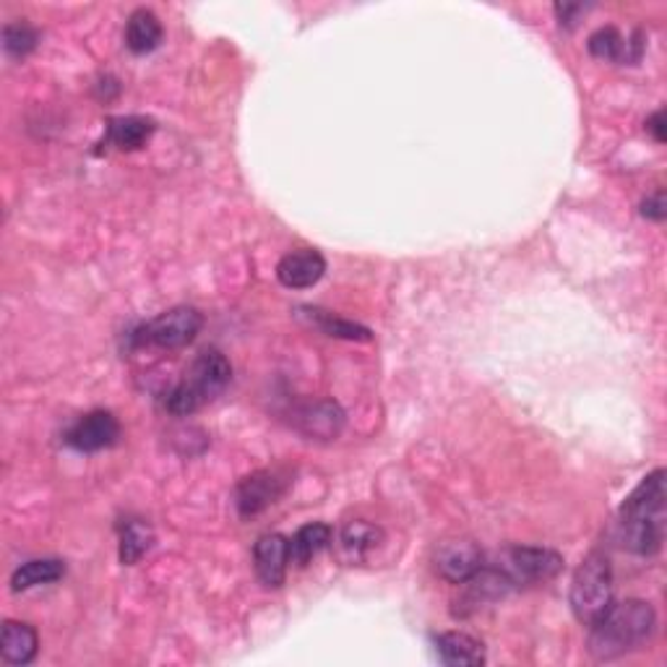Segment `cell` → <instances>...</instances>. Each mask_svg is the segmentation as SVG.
Returning a JSON list of instances; mask_svg holds the SVG:
<instances>
[{"instance_id": "obj_6", "label": "cell", "mask_w": 667, "mask_h": 667, "mask_svg": "<svg viewBox=\"0 0 667 667\" xmlns=\"http://www.w3.org/2000/svg\"><path fill=\"white\" fill-rule=\"evenodd\" d=\"M202 326V313L189 308V305H178V308H170L162 316H157L155 322L146 324L138 342L162 347V350H180V347L191 344L198 337Z\"/></svg>"}, {"instance_id": "obj_22", "label": "cell", "mask_w": 667, "mask_h": 667, "mask_svg": "<svg viewBox=\"0 0 667 667\" xmlns=\"http://www.w3.org/2000/svg\"><path fill=\"white\" fill-rule=\"evenodd\" d=\"M384 539V532L378 530V526H373L368 522H350L342 530V545L347 553H352V556H365V553L376 548L378 543Z\"/></svg>"}, {"instance_id": "obj_13", "label": "cell", "mask_w": 667, "mask_h": 667, "mask_svg": "<svg viewBox=\"0 0 667 667\" xmlns=\"http://www.w3.org/2000/svg\"><path fill=\"white\" fill-rule=\"evenodd\" d=\"M644 43L642 35L623 37L616 26H603L590 37V52L599 60H613V63H639Z\"/></svg>"}, {"instance_id": "obj_23", "label": "cell", "mask_w": 667, "mask_h": 667, "mask_svg": "<svg viewBox=\"0 0 667 667\" xmlns=\"http://www.w3.org/2000/svg\"><path fill=\"white\" fill-rule=\"evenodd\" d=\"M3 48L13 58L29 56L37 48V32L29 24H9L3 29Z\"/></svg>"}, {"instance_id": "obj_24", "label": "cell", "mask_w": 667, "mask_h": 667, "mask_svg": "<svg viewBox=\"0 0 667 667\" xmlns=\"http://www.w3.org/2000/svg\"><path fill=\"white\" fill-rule=\"evenodd\" d=\"M642 215L646 219H652V222H663L667 209H665V191L652 193V196H646L642 202Z\"/></svg>"}, {"instance_id": "obj_9", "label": "cell", "mask_w": 667, "mask_h": 667, "mask_svg": "<svg viewBox=\"0 0 667 667\" xmlns=\"http://www.w3.org/2000/svg\"><path fill=\"white\" fill-rule=\"evenodd\" d=\"M433 563L446 582L462 584L483 566V550L472 539H446L438 545Z\"/></svg>"}, {"instance_id": "obj_4", "label": "cell", "mask_w": 667, "mask_h": 667, "mask_svg": "<svg viewBox=\"0 0 667 667\" xmlns=\"http://www.w3.org/2000/svg\"><path fill=\"white\" fill-rule=\"evenodd\" d=\"M613 605V571L603 553H592L573 573L571 610L579 623L592 626Z\"/></svg>"}, {"instance_id": "obj_14", "label": "cell", "mask_w": 667, "mask_h": 667, "mask_svg": "<svg viewBox=\"0 0 667 667\" xmlns=\"http://www.w3.org/2000/svg\"><path fill=\"white\" fill-rule=\"evenodd\" d=\"M436 652L444 665L451 667H480L485 663L483 642L462 631L438 633L436 636Z\"/></svg>"}, {"instance_id": "obj_5", "label": "cell", "mask_w": 667, "mask_h": 667, "mask_svg": "<svg viewBox=\"0 0 667 667\" xmlns=\"http://www.w3.org/2000/svg\"><path fill=\"white\" fill-rule=\"evenodd\" d=\"M498 569L509 579L511 586L550 582L563 569V558L548 548H509L500 553Z\"/></svg>"}, {"instance_id": "obj_25", "label": "cell", "mask_w": 667, "mask_h": 667, "mask_svg": "<svg viewBox=\"0 0 667 667\" xmlns=\"http://www.w3.org/2000/svg\"><path fill=\"white\" fill-rule=\"evenodd\" d=\"M584 11V5H573V3H563V5H556V16L560 19V24H566V26H573L577 24V16L579 13Z\"/></svg>"}, {"instance_id": "obj_1", "label": "cell", "mask_w": 667, "mask_h": 667, "mask_svg": "<svg viewBox=\"0 0 667 667\" xmlns=\"http://www.w3.org/2000/svg\"><path fill=\"white\" fill-rule=\"evenodd\" d=\"M665 498V470H655L620 506V543L636 556H655L663 548Z\"/></svg>"}, {"instance_id": "obj_7", "label": "cell", "mask_w": 667, "mask_h": 667, "mask_svg": "<svg viewBox=\"0 0 667 667\" xmlns=\"http://www.w3.org/2000/svg\"><path fill=\"white\" fill-rule=\"evenodd\" d=\"M287 485H290V477L279 470H262L240 480L235 490V506L240 517H256V513L275 506L284 496Z\"/></svg>"}, {"instance_id": "obj_3", "label": "cell", "mask_w": 667, "mask_h": 667, "mask_svg": "<svg viewBox=\"0 0 667 667\" xmlns=\"http://www.w3.org/2000/svg\"><path fill=\"white\" fill-rule=\"evenodd\" d=\"M232 381V365L219 350H204L185 371V378L165 393V410L175 417H189L204 404L215 402Z\"/></svg>"}, {"instance_id": "obj_26", "label": "cell", "mask_w": 667, "mask_h": 667, "mask_svg": "<svg viewBox=\"0 0 667 667\" xmlns=\"http://www.w3.org/2000/svg\"><path fill=\"white\" fill-rule=\"evenodd\" d=\"M646 131L655 136V142H659V144L665 142V112L663 110H657L655 116L646 120Z\"/></svg>"}, {"instance_id": "obj_8", "label": "cell", "mask_w": 667, "mask_h": 667, "mask_svg": "<svg viewBox=\"0 0 667 667\" xmlns=\"http://www.w3.org/2000/svg\"><path fill=\"white\" fill-rule=\"evenodd\" d=\"M120 436V423L112 412L95 410L89 415L78 417L76 423L71 425L69 433H65V444L76 451H102L110 449L112 444L118 441Z\"/></svg>"}, {"instance_id": "obj_18", "label": "cell", "mask_w": 667, "mask_h": 667, "mask_svg": "<svg viewBox=\"0 0 667 667\" xmlns=\"http://www.w3.org/2000/svg\"><path fill=\"white\" fill-rule=\"evenodd\" d=\"M65 563L58 558H37V560H26L24 566H19L11 577V590L13 592H26L35 590V586L52 584L58 579H63Z\"/></svg>"}, {"instance_id": "obj_2", "label": "cell", "mask_w": 667, "mask_h": 667, "mask_svg": "<svg viewBox=\"0 0 667 667\" xmlns=\"http://www.w3.org/2000/svg\"><path fill=\"white\" fill-rule=\"evenodd\" d=\"M590 629L592 657L616 659L650 642L657 629V613L644 599H623L613 603Z\"/></svg>"}, {"instance_id": "obj_15", "label": "cell", "mask_w": 667, "mask_h": 667, "mask_svg": "<svg viewBox=\"0 0 667 667\" xmlns=\"http://www.w3.org/2000/svg\"><path fill=\"white\" fill-rule=\"evenodd\" d=\"M39 636L29 623L5 620L0 633V655L9 665H29L37 657Z\"/></svg>"}, {"instance_id": "obj_17", "label": "cell", "mask_w": 667, "mask_h": 667, "mask_svg": "<svg viewBox=\"0 0 667 667\" xmlns=\"http://www.w3.org/2000/svg\"><path fill=\"white\" fill-rule=\"evenodd\" d=\"M162 43V24H159L157 13L138 9L129 16L125 24V45L136 56H146V52L157 50Z\"/></svg>"}, {"instance_id": "obj_11", "label": "cell", "mask_w": 667, "mask_h": 667, "mask_svg": "<svg viewBox=\"0 0 667 667\" xmlns=\"http://www.w3.org/2000/svg\"><path fill=\"white\" fill-rule=\"evenodd\" d=\"M326 275V258L318 251L303 248L287 253L277 264V279L290 290H305Z\"/></svg>"}, {"instance_id": "obj_20", "label": "cell", "mask_w": 667, "mask_h": 667, "mask_svg": "<svg viewBox=\"0 0 667 667\" xmlns=\"http://www.w3.org/2000/svg\"><path fill=\"white\" fill-rule=\"evenodd\" d=\"M300 313H305V316L311 318V324H316L318 329L324 333H329V337L337 339H357V342H368L371 339V329H365V326L347 322V318L333 316V313L318 311V308H300Z\"/></svg>"}, {"instance_id": "obj_12", "label": "cell", "mask_w": 667, "mask_h": 667, "mask_svg": "<svg viewBox=\"0 0 667 667\" xmlns=\"http://www.w3.org/2000/svg\"><path fill=\"white\" fill-rule=\"evenodd\" d=\"M256 573L266 586H282L290 563V539L282 535H266L253 548Z\"/></svg>"}, {"instance_id": "obj_21", "label": "cell", "mask_w": 667, "mask_h": 667, "mask_svg": "<svg viewBox=\"0 0 667 667\" xmlns=\"http://www.w3.org/2000/svg\"><path fill=\"white\" fill-rule=\"evenodd\" d=\"M151 548V530L144 522H129L120 535V563L133 566L146 550Z\"/></svg>"}, {"instance_id": "obj_19", "label": "cell", "mask_w": 667, "mask_h": 667, "mask_svg": "<svg viewBox=\"0 0 667 667\" xmlns=\"http://www.w3.org/2000/svg\"><path fill=\"white\" fill-rule=\"evenodd\" d=\"M329 543H331L329 524L313 522V524L300 526V530L290 539V563L308 566L311 560L318 556V553L329 548Z\"/></svg>"}, {"instance_id": "obj_10", "label": "cell", "mask_w": 667, "mask_h": 667, "mask_svg": "<svg viewBox=\"0 0 667 667\" xmlns=\"http://www.w3.org/2000/svg\"><path fill=\"white\" fill-rule=\"evenodd\" d=\"M295 425L300 433L311 438H322V441H331L344 428V412L342 407L331 399H322V402H308L300 410H295Z\"/></svg>"}, {"instance_id": "obj_16", "label": "cell", "mask_w": 667, "mask_h": 667, "mask_svg": "<svg viewBox=\"0 0 667 667\" xmlns=\"http://www.w3.org/2000/svg\"><path fill=\"white\" fill-rule=\"evenodd\" d=\"M155 129H157V125L151 118H142V116L112 118L110 125H108V136H105V142H108L110 146H116V149H123V151L142 149V146L151 138Z\"/></svg>"}]
</instances>
